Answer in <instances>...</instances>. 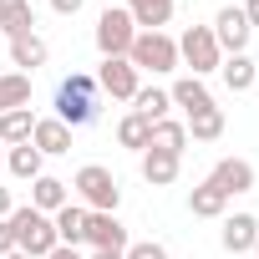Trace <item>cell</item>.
I'll list each match as a JSON object with an SVG mask.
<instances>
[{
  "mask_svg": "<svg viewBox=\"0 0 259 259\" xmlns=\"http://www.w3.org/2000/svg\"><path fill=\"white\" fill-rule=\"evenodd\" d=\"M71 188H76V198H81V208H87V213H117V203H122L117 173H112V168H102V163H87V168L71 178Z\"/></svg>",
  "mask_w": 259,
  "mask_h": 259,
  "instance_id": "obj_3",
  "label": "cell"
},
{
  "mask_svg": "<svg viewBox=\"0 0 259 259\" xmlns=\"http://www.w3.org/2000/svg\"><path fill=\"white\" fill-rule=\"evenodd\" d=\"M0 31H6L11 41L31 36L36 31V6H31V0H0Z\"/></svg>",
  "mask_w": 259,
  "mask_h": 259,
  "instance_id": "obj_17",
  "label": "cell"
},
{
  "mask_svg": "<svg viewBox=\"0 0 259 259\" xmlns=\"http://www.w3.org/2000/svg\"><path fill=\"white\" fill-rule=\"evenodd\" d=\"M71 203V183H61V178H51V173H41L36 183H31V208L36 213H56V208H66Z\"/></svg>",
  "mask_w": 259,
  "mask_h": 259,
  "instance_id": "obj_14",
  "label": "cell"
},
{
  "mask_svg": "<svg viewBox=\"0 0 259 259\" xmlns=\"http://www.w3.org/2000/svg\"><path fill=\"white\" fill-rule=\"evenodd\" d=\"M133 112H138V117H148V122H163V117L173 112V97H168V87H138V97H133Z\"/></svg>",
  "mask_w": 259,
  "mask_h": 259,
  "instance_id": "obj_24",
  "label": "cell"
},
{
  "mask_svg": "<svg viewBox=\"0 0 259 259\" xmlns=\"http://www.w3.org/2000/svg\"><path fill=\"white\" fill-rule=\"evenodd\" d=\"M11 234H16V249H21V254H31V259H46V254L61 244V239H56L51 213H36L31 203L11 208Z\"/></svg>",
  "mask_w": 259,
  "mask_h": 259,
  "instance_id": "obj_2",
  "label": "cell"
},
{
  "mask_svg": "<svg viewBox=\"0 0 259 259\" xmlns=\"http://www.w3.org/2000/svg\"><path fill=\"white\" fill-rule=\"evenodd\" d=\"M208 183H213L219 193H229V198H234V193H249V188H254V163H249V158H219L213 173H208Z\"/></svg>",
  "mask_w": 259,
  "mask_h": 259,
  "instance_id": "obj_9",
  "label": "cell"
},
{
  "mask_svg": "<svg viewBox=\"0 0 259 259\" xmlns=\"http://www.w3.org/2000/svg\"><path fill=\"white\" fill-rule=\"evenodd\" d=\"M6 259H31V254H21V249H16V254H6Z\"/></svg>",
  "mask_w": 259,
  "mask_h": 259,
  "instance_id": "obj_36",
  "label": "cell"
},
{
  "mask_svg": "<svg viewBox=\"0 0 259 259\" xmlns=\"http://www.w3.org/2000/svg\"><path fill=\"white\" fill-rule=\"evenodd\" d=\"M183 127H188V138H193V143H219V138H224V112H219V107H208V112L188 117Z\"/></svg>",
  "mask_w": 259,
  "mask_h": 259,
  "instance_id": "obj_28",
  "label": "cell"
},
{
  "mask_svg": "<svg viewBox=\"0 0 259 259\" xmlns=\"http://www.w3.org/2000/svg\"><path fill=\"white\" fill-rule=\"evenodd\" d=\"M127 16L138 31H163L173 21V0H127Z\"/></svg>",
  "mask_w": 259,
  "mask_h": 259,
  "instance_id": "obj_16",
  "label": "cell"
},
{
  "mask_svg": "<svg viewBox=\"0 0 259 259\" xmlns=\"http://www.w3.org/2000/svg\"><path fill=\"white\" fill-rule=\"evenodd\" d=\"M219 61H224V51L213 41V26H188L178 36V66H188V76L203 81L208 71H219Z\"/></svg>",
  "mask_w": 259,
  "mask_h": 259,
  "instance_id": "obj_5",
  "label": "cell"
},
{
  "mask_svg": "<svg viewBox=\"0 0 259 259\" xmlns=\"http://www.w3.org/2000/svg\"><path fill=\"white\" fill-rule=\"evenodd\" d=\"M148 148H158V153H173V158H183V148H188V127H183V122H173V117L153 122V138H148Z\"/></svg>",
  "mask_w": 259,
  "mask_h": 259,
  "instance_id": "obj_23",
  "label": "cell"
},
{
  "mask_svg": "<svg viewBox=\"0 0 259 259\" xmlns=\"http://www.w3.org/2000/svg\"><path fill=\"white\" fill-rule=\"evenodd\" d=\"M81 6H87V0H51V11H56V16H76Z\"/></svg>",
  "mask_w": 259,
  "mask_h": 259,
  "instance_id": "obj_31",
  "label": "cell"
},
{
  "mask_svg": "<svg viewBox=\"0 0 259 259\" xmlns=\"http://www.w3.org/2000/svg\"><path fill=\"white\" fill-rule=\"evenodd\" d=\"M41 163H46V158H41V153H36L31 143H21V148H6V168H11V173H16L21 183H36V178L46 173Z\"/></svg>",
  "mask_w": 259,
  "mask_h": 259,
  "instance_id": "obj_25",
  "label": "cell"
},
{
  "mask_svg": "<svg viewBox=\"0 0 259 259\" xmlns=\"http://www.w3.org/2000/svg\"><path fill=\"white\" fill-rule=\"evenodd\" d=\"M0 168H6V148H0Z\"/></svg>",
  "mask_w": 259,
  "mask_h": 259,
  "instance_id": "obj_38",
  "label": "cell"
},
{
  "mask_svg": "<svg viewBox=\"0 0 259 259\" xmlns=\"http://www.w3.org/2000/svg\"><path fill=\"white\" fill-rule=\"evenodd\" d=\"M244 16H249V26L259 31V0H249V6H244Z\"/></svg>",
  "mask_w": 259,
  "mask_h": 259,
  "instance_id": "obj_34",
  "label": "cell"
},
{
  "mask_svg": "<svg viewBox=\"0 0 259 259\" xmlns=\"http://www.w3.org/2000/svg\"><path fill=\"white\" fill-rule=\"evenodd\" d=\"M46 56H51V46H46V41H41L36 31H31V36H16V41H11V66H16V71H26V76H31L36 66H46Z\"/></svg>",
  "mask_w": 259,
  "mask_h": 259,
  "instance_id": "obj_18",
  "label": "cell"
},
{
  "mask_svg": "<svg viewBox=\"0 0 259 259\" xmlns=\"http://www.w3.org/2000/svg\"><path fill=\"white\" fill-rule=\"evenodd\" d=\"M168 97H173V107H183L188 117H198V112H208V107H213V92H208L198 76H178V81L168 87Z\"/></svg>",
  "mask_w": 259,
  "mask_h": 259,
  "instance_id": "obj_13",
  "label": "cell"
},
{
  "mask_svg": "<svg viewBox=\"0 0 259 259\" xmlns=\"http://www.w3.org/2000/svg\"><path fill=\"white\" fill-rule=\"evenodd\" d=\"M249 36H254V26H249L244 6H224V11L213 16V41H219V51H224V56H244Z\"/></svg>",
  "mask_w": 259,
  "mask_h": 259,
  "instance_id": "obj_8",
  "label": "cell"
},
{
  "mask_svg": "<svg viewBox=\"0 0 259 259\" xmlns=\"http://www.w3.org/2000/svg\"><path fill=\"white\" fill-rule=\"evenodd\" d=\"M249 254H254V259H259V239H254V249H249Z\"/></svg>",
  "mask_w": 259,
  "mask_h": 259,
  "instance_id": "obj_37",
  "label": "cell"
},
{
  "mask_svg": "<svg viewBox=\"0 0 259 259\" xmlns=\"http://www.w3.org/2000/svg\"><path fill=\"white\" fill-rule=\"evenodd\" d=\"M87 259H122V249H92Z\"/></svg>",
  "mask_w": 259,
  "mask_h": 259,
  "instance_id": "obj_35",
  "label": "cell"
},
{
  "mask_svg": "<svg viewBox=\"0 0 259 259\" xmlns=\"http://www.w3.org/2000/svg\"><path fill=\"white\" fill-rule=\"evenodd\" d=\"M188 213H193V219H224V213H229V193H219V188L203 178V183L188 193Z\"/></svg>",
  "mask_w": 259,
  "mask_h": 259,
  "instance_id": "obj_20",
  "label": "cell"
},
{
  "mask_svg": "<svg viewBox=\"0 0 259 259\" xmlns=\"http://www.w3.org/2000/svg\"><path fill=\"white\" fill-rule=\"evenodd\" d=\"M127 61L138 66V76H143V71L168 76V71H178V41H173L168 31H138V41H133V51H127Z\"/></svg>",
  "mask_w": 259,
  "mask_h": 259,
  "instance_id": "obj_4",
  "label": "cell"
},
{
  "mask_svg": "<svg viewBox=\"0 0 259 259\" xmlns=\"http://www.w3.org/2000/svg\"><path fill=\"white\" fill-rule=\"evenodd\" d=\"M31 148H36L41 158H61V153H71V127H66V122H56V117H36Z\"/></svg>",
  "mask_w": 259,
  "mask_h": 259,
  "instance_id": "obj_11",
  "label": "cell"
},
{
  "mask_svg": "<svg viewBox=\"0 0 259 259\" xmlns=\"http://www.w3.org/2000/svg\"><path fill=\"white\" fill-rule=\"evenodd\" d=\"M56 122H66L71 133L87 127V122H97V76L71 71V76L56 87Z\"/></svg>",
  "mask_w": 259,
  "mask_h": 259,
  "instance_id": "obj_1",
  "label": "cell"
},
{
  "mask_svg": "<svg viewBox=\"0 0 259 259\" xmlns=\"http://www.w3.org/2000/svg\"><path fill=\"white\" fill-rule=\"evenodd\" d=\"M16 107H31V76L26 71L0 76V112H16Z\"/></svg>",
  "mask_w": 259,
  "mask_h": 259,
  "instance_id": "obj_26",
  "label": "cell"
},
{
  "mask_svg": "<svg viewBox=\"0 0 259 259\" xmlns=\"http://www.w3.org/2000/svg\"><path fill=\"white\" fill-rule=\"evenodd\" d=\"M31 133H36V117H31V107L0 112V143H6V148H21V143H31Z\"/></svg>",
  "mask_w": 259,
  "mask_h": 259,
  "instance_id": "obj_21",
  "label": "cell"
},
{
  "mask_svg": "<svg viewBox=\"0 0 259 259\" xmlns=\"http://www.w3.org/2000/svg\"><path fill=\"white\" fill-rule=\"evenodd\" d=\"M46 259H87V254H81V249H71V244H56Z\"/></svg>",
  "mask_w": 259,
  "mask_h": 259,
  "instance_id": "obj_32",
  "label": "cell"
},
{
  "mask_svg": "<svg viewBox=\"0 0 259 259\" xmlns=\"http://www.w3.org/2000/svg\"><path fill=\"white\" fill-rule=\"evenodd\" d=\"M178 173H183V158H173V153H158V148H148V153H143V183H153V188H168V183H178Z\"/></svg>",
  "mask_w": 259,
  "mask_h": 259,
  "instance_id": "obj_15",
  "label": "cell"
},
{
  "mask_svg": "<svg viewBox=\"0 0 259 259\" xmlns=\"http://www.w3.org/2000/svg\"><path fill=\"white\" fill-rule=\"evenodd\" d=\"M122 259H168V249H163L158 239H143V244H127Z\"/></svg>",
  "mask_w": 259,
  "mask_h": 259,
  "instance_id": "obj_29",
  "label": "cell"
},
{
  "mask_svg": "<svg viewBox=\"0 0 259 259\" xmlns=\"http://www.w3.org/2000/svg\"><path fill=\"white\" fill-rule=\"evenodd\" d=\"M133 41H138V26H133V16H127V6H107L97 16V51L102 56H127Z\"/></svg>",
  "mask_w": 259,
  "mask_h": 259,
  "instance_id": "obj_6",
  "label": "cell"
},
{
  "mask_svg": "<svg viewBox=\"0 0 259 259\" xmlns=\"http://www.w3.org/2000/svg\"><path fill=\"white\" fill-rule=\"evenodd\" d=\"M11 208H16V198H11V188H0V219H11Z\"/></svg>",
  "mask_w": 259,
  "mask_h": 259,
  "instance_id": "obj_33",
  "label": "cell"
},
{
  "mask_svg": "<svg viewBox=\"0 0 259 259\" xmlns=\"http://www.w3.org/2000/svg\"><path fill=\"white\" fill-rule=\"evenodd\" d=\"M51 224H56V239H61V244H71V249H81V244H87V208H81V203L56 208V213H51Z\"/></svg>",
  "mask_w": 259,
  "mask_h": 259,
  "instance_id": "obj_19",
  "label": "cell"
},
{
  "mask_svg": "<svg viewBox=\"0 0 259 259\" xmlns=\"http://www.w3.org/2000/svg\"><path fill=\"white\" fill-rule=\"evenodd\" d=\"M219 76H224V87L239 97V92H249V87L259 81V66H254L249 56H224V61H219Z\"/></svg>",
  "mask_w": 259,
  "mask_h": 259,
  "instance_id": "obj_22",
  "label": "cell"
},
{
  "mask_svg": "<svg viewBox=\"0 0 259 259\" xmlns=\"http://www.w3.org/2000/svg\"><path fill=\"white\" fill-rule=\"evenodd\" d=\"M0 148H6V143H0Z\"/></svg>",
  "mask_w": 259,
  "mask_h": 259,
  "instance_id": "obj_39",
  "label": "cell"
},
{
  "mask_svg": "<svg viewBox=\"0 0 259 259\" xmlns=\"http://www.w3.org/2000/svg\"><path fill=\"white\" fill-rule=\"evenodd\" d=\"M254 239H259V219H254V213H229V219H224L219 244H224L229 254H249V249H254Z\"/></svg>",
  "mask_w": 259,
  "mask_h": 259,
  "instance_id": "obj_12",
  "label": "cell"
},
{
  "mask_svg": "<svg viewBox=\"0 0 259 259\" xmlns=\"http://www.w3.org/2000/svg\"><path fill=\"white\" fill-rule=\"evenodd\" d=\"M138 66L127 61V56H102V66H97V92H107L112 102H133L138 97Z\"/></svg>",
  "mask_w": 259,
  "mask_h": 259,
  "instance_id": "obj_7",
  "label": "cell"
},
{
  "mask_svg": "<svg viewBox=\"0 0 259 259\" xmlns=\"http://www.w3.org/2000/svg\"><path fill=\"white\" fill-rule=\"evenodd\" d=\"M16 254V234H11V219H0V259Z\"/></svg>",
  "mask_w": 259,
  "mask_h": 259,
  "instance_id": "obj_30",
  "label": "cell"
},
{
  "mask_svg": "<svg viewBox=\"0 0 259 259\" xmlns=\"http://www.w3.org/2000/svg\"><path fill=\"white\" fill-rule=\"evenodd\" d=\"M148 138H153V122H148V117L127 112V117L117 122V143H122V148H133V153H148Z\"/></svg>",
  "mask_w": 259,
  "mask_h": 259,
  "instance_id": "obj_27",
  "label": "cell"
},
{
  "mask_svg": "<svg viewBox=\"0 0 259 259\" xmlns=\"http://www.w3.org/2000/svg\"><path fill=\"white\" fill-rule=\"evenodd\" d=\"M87 244L92 249H127V224L117 213H87Z\"/></svg>",
  "mask_w": 259,
  "mask_h": 259,
  "instance_id": "obj_10",
  "label": "cell"
}]
</instances>
